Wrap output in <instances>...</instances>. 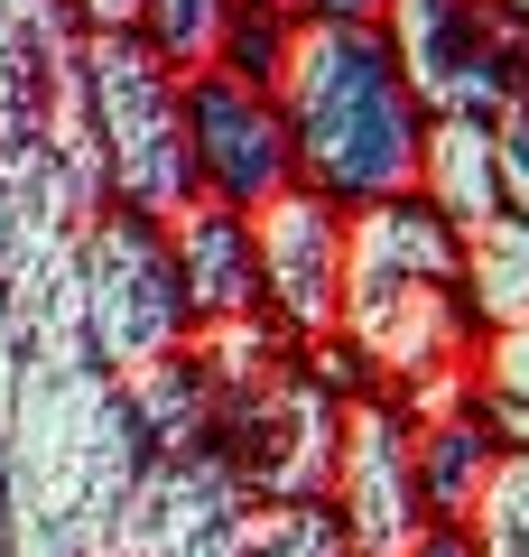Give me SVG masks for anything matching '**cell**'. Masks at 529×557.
Returning a JSON list of instances; mask_svg holds the SVG:
<instances>
[{"label": "cell", "mask_w": 529, "mask_h": 557, "mask_svg": "<svg viewBox=\"0 0 529 557\" xmlns=\"http://www.w3.org/2000/svg\"><path fill=\"white\" fill-rule=\"evenodd\" d=\"M168 223V260H176V288H186V317L196 325H233L260 317V251H251V214L214 196H186Z\"/></svg>", "instance_id": "30bf717a"}, {"label": "cell", "mask_w": 529, "mask_h": 557, "mask_svg": "<svg viewBox=\"0 0 529 557\" xmlns=\"http://www.w3.org/2000/svg\"><path fill=\"white\" fill-rule=\"evenodd\" d=\"M334 344L362 362V391H381L399 418H436L473 399V325L465 270H455V223L428 196L353 205L344 214V307Z\"/></svg>", "instance_id": "6da1fadb"}, {"label": "cell", "mask_w": 529, "mask_h": 557, "mask_svg": "<svg viewBox=\"0 0 529 557\" xmlns=\"http://www.w3.org/2000/svg\"><path fill=\"white\" fill-rule=\"evenodd\" d=\"M270 94L288 121L297 186H316L325 205L353 214V205H391L418 186L428 102L381 20H297Z\"/></svg>", "instance_id": "7a4b0ae2"}, {"label": "cell", "mask_w": 529, "mask_h": 557, "mask_svg": "<svg viewBox=\"0 0 529 557\" xmlns=\"http://www.w3.org/2000/svg\"><path fill=\"white\" fill-rule=\"evenodd\" d=\"M84 354L102 362L112 381L168 362L176 344L196 335L186 317V288H176V260H168V223L131 214V205L102 196L94 223H84Z\"/></svg>", "instance_id": "8992f818"}, {"label": "cell", "mask_w": 529, "mask_h": 557, "mask_svg": "<svg viewBox=\"0 0 529 557\" xmlns=\"http://www.w3.org/2000/svg\"><path fill=\"white\" fill-rule=\"evenodd\" d=\"M399 557H473V548H465V530H455V520H428V530H418Z\"/></svg>", "instance_id": "44dd1931"}, {"label": "cell", "mask_w": 529, "mask_h": 557, "mask_svg": "<svg viewBox=\"0 0 529 557\" xmlns=\"http://www.w3.org/2000/svg\"><path fill=\"white\" fill-rule=\"evenodd\" d=\"M251 251H260V317L297 344L334 335V307H344V205H325L316 186H288V196H270L251 214Z\"/></svg>", "instance_id": "9c48e42d"}, {"label": "cell", "mask_w": 529, "mask_h": 557, "mask_svg": "<svg viewBox=\"0 0 529 557\" xmlns=\"http://www.w3.org/2000/svg\"><path fill=\"white\" fill-rule=\"evenodd\" d=\"M84 149H94V186L112 205H131V214H176L196 196V168H186V75L139 28L84 38Z\"/></svg>", "instance_id": "277c9868"}, {"label": "cell", "mask_w": 529, "mask_h": 557, "mask_svg": "<svg viewBox=\"0 0 529 557\" xmlns=\"http://www.w3.org/2000/svg\"><path fill=\"white\" fill-rule=\"evenodd\" d=\"M233 557H353L325 502H242L233 511Z\"/></svg>", "instance_id": "5bb4252c"}, {"label": "cell", "mask_w": 529, "mask_h": 557, "mask_svg": "<svg viewBox=\"0 0 529 557\" xmlns=\"http://www.w3.org/2000/svg\"><path fill=\"white\" fill-rule=\"evenodd\" d=\"M409 465H418V511L428 520H465L483 474L502 465V437H492V418L473 409H436V418H409Z\"/></svg>", "instance_id": "8fae6325"}, {"label": "cell", "mask_w": 529, "mask_h": 557, "mask_svg": "<svg viewBox=\"0 0 529 557\" xmlns=\"http://www.w3.org/2000/svg\"><path fill=\"white\" fill-rule=\"evenodd\" d=\"M297 20H381L391 0H288Z\"/></svg>", "instance_id": "7402d4cb"}, {"label": "cell", "mask_w": 529, "mask_h": 557, "mask_svg": "<svg viewBox=\"0 0 529 557\" xmlns=\"http://www.w3.org/2000/svg\"><path fill=\"white\" fill-rule=\"evenodd\" d=\"M149 474L139 418L102 362H47L20 372V409H10V511L47 557H112L131 493Z\"/></svg>", "instance_id": "3957f363"}, {"label": "cell", "mask_w": 529, "mask_h": 557, "mask_svg": "<svg viewBox=\"0 0 529 557\" xmlns=\"http://www.w3.org/2000/svg\"><path fill=\"white\" fill-rule=\"evenodd\" d=\"M473 409L492 418L502 446H529V317L492 325V335L473 344Z\"/></svg>", "instance_id": "9a60e30c"}, {"label": "cell", "mask_w": 529, "mask_h": 557, "mask_svg": "<svg viewBox=\"0 0 529 557\" xmlns=\"http://www.w3.org/2000/svg\"><path fill=\"white\" fill-rule=\"evenodd\" d=\"M492 159H502V205L529 214V84L510 94V112L492 121Z\"/></svg>", "instance_id": "ac0fdd59"}, {"label": "cell", "mask_w": 529, "mask_h": 557, "mask_svg": "<svg viewBox=\"0 0 529 557\" xmlns=\"http://www.w3.org/2000/svg\"><path fill=\"white\" fill-rule=\"evenodd\" d=\"M10 409H20V344H10V317H0V474H10Z\"/></svg>", "instance_id": "ffe728a7"}, {"label": "cell", "mask_w": 529, "mask_h": 557, "mask_svg": "<svg viewBox=\"0 0 529 557\" xmlns=\"http://www.w3.org/2000/svg\"><path fill=\"white\" fill-rule=\"evenodd\" d=\"M455 270H465V307L473 325H510L529 317V214H510V205H492V214L455 223Z\"/></svg>", "instance_id": "7c38bea8"}, {"label": "cell", "mask_w": 529, "mask_h": 557, "mask_svg": "<svg viewBox=\"0 0 529 557\" xmlns=\"http://www.w3.org/2000/svg\"><path fill=\"white\" fill-rule=\"evenodd\" d=\"M455 530L473 557H529V446H502V465L483 474V493Z\"/></svg>", "instance_id": "2e32d148"}, {"label": "cell", "mask_w": 529, "mask_h": 557, "mask_svg": "<svg viewBox=\"0 0 529 557\" xmlns=\"http://www.w3.org/2000/svg\"><path fill=\"white\" fill-rule=\"evenodd\" d=\"M334 418H344V391H325L307 344H288L279 362L242 372L214 399V465L233 474L242 502H307V493H325Z\"/></svg>", "instance_id": "5b68a950"}, {"label": "cell", "mask_w": 529, "mask_h": 557, "mask_svg": "<svg viewBox=\"0 0 529 557\" xmlns=\"http://www.w3.org/2000/svg\"><path fill=\"white\" fill-rule=\"evenodd\" d=\"M186 168H196V196L214 205H242L260 214L270 196L297 186V159H288V121H279V94L251 75H186Z\"/></svg>", "instance_id": "ba28073f"}, {"label": "cell", "mask_w": 529, "mask_h": 557, "mask_svg": "<svg viewBox=\"0 0 529 557\" xmlns=\"http://www.w3.org/2000/svg\"><path fill=\"white\" fill-rule=\"evenodd\" d=\"M223 20H233V0H139V38H149L176 75H205V65H214Z\"/></svg>", "instance_id": "e0dca14e"}, {"label": "cell", "mask_w": 529, "mask_h": 557, "mask_svg": "<svg viewBox=\"0 0 529 557\" xmlns=\"http://www.w3.org/2000/svg\"><path fill=\"white\" fill-rule=\"evenodd\" d=\"M0 557H47V548H38V539H28V530H20V511H10V493H0Z\"/></svg>", "instance_id": "603a6c76"}, {"label": "cell", "mask_w": 529, "mask_h": 557, "mask_svg": "<svg viewBox=\"0 0 529 557\" xmlns=\"http://www.w3.org/2000/svg\"><path fill=\"white\" fill-rule=\"evenodd\" d=\"M65 20L84 38H112V28H139V0H65Z\"/></svg>", "instance_id": "d6986e66"}, {"label": "cell", "mask_w": 529, "mask_h": 557, "mask_svg": "<svg viewBox=\"0 0 529 557\" xmlns=\"http://www.w3.org/2000/svg\"><path fill=\"white\" fill-rule=\"evenodd\" d=\"M316 502H325L334 530L353 539V557H399L418 530H428V511H418V465H409V418H399L381 391L344 399L334 456H325V493Z\"/></svg>", "instance_id": "52a82bcc"}, {"label": "cell", "mask_w": 529, "mask_h": 557, "mask_svg": "<svg viewBox=\"0 0 529 557\" xmlns=\"http://www.w3.org/2000/svg\"><path fill=\"white\" fill-rule=\"evenodd\" d=\"M409 196H428L446 223H473L502 205V159H492V121H455L436 112L428 121V149H418V186Z\"/></svg>", "instance_id": "4fadbf2b"}]
</instances>
